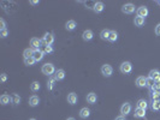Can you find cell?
Returning a JSON list of instances; mask_svg holds the SVG:
<instances>
[{
    "mask_svg": "<svg viewBox=\"0 0 160 120\" xmlns=\"http://www.w3.org/2000/svg\"><path fill=\"white\" fill-rule=\"evenodd\" d=\"M89 115H90V109H89V108L84 107V108H82L81 110H79V117H81L82 119L89 118Z\"/></svg>",
    "mask_w": 160,
    "mask_h": 120,
    "instance_id": "e0dca14e",
    "label": "cell"
},
{
    "mask_svg": "<svg viewBox=\"0 0 160 120\" xmlns=\"http://www.w3.org/2000/svg\"><path fill=\"white\" fill-rule=\"evenodd\" d=\"M160 91H154L153 93V95H152V97H153V100H158V97L160 96V94H159Z\"/></svg>",
    "mask_w": 160,
    "mask_h": 120,
    "instance_id": "d590c367",
    "label": "cell"
},
{
    "mask_svg": "<svg viewBox=\"0 0 160 120\" xmlns=\"http://www.w3.org/2000/svg\"><path fill=\"white\" fill-rule=\"evenodd\" d=\"M42 41L45 42V45H50L52 46V43L54 42V35L51 34V33H46L42 37Z\"/></svg>",
    "mask_w": 160,
    "mask_h": 120,
    "instance_id": "ba28073f",
    "label": "cell"
},
{
    "mask_svg": "<svg viewBox=\"0 0 160 120\" xmlns=\"http://www.w3.org/2000/svg\"><path fill=\"white\" fill-rule=\"evenodd\" d=\"M134 23H135L136 27H143V25H145V23H146V21H145V18L139 17V16H137V17H135Z\"/></svg>",
    "mask_w": 160,
    "mask_h": 120,
    "instance_id": "7402d4cb",
    "label": "cell"
},
{
    "mask_svg": "<svg viewBox=\"0 0 160 120\" xmlns=\"http://www.w3.org/2000/svg\"><path fill=\"white\" fill-rule=\"evenodd\" d=\"M152 108H153L154 110L160 109V101H159V100H154V101H153V106H152Z\"/></svg>",
    "mask_w": 160,
    "mask_h": 120,
    "instance_id": "1f68e13d",
    "label": "cell"
},
{
    "mask_svg": "<svg viewBox=\"0 0 160 120\" xmlns=\"http://www.w3.org/2000/svg\"><path fill=\"white\" fill-rule=\"evenodd\" d=\"M116 120H125V117H123V115H119V117H117V118H116Z\"/></svg>",
    "mask_w": 160,
    "mask_h": 120,
    "instance_id": "74e56055",
    "label": "cell"
},
{
    "mask_svg": "<svg viewBox=\"0 0 160 120\" xmlns=\"http://www.w3.org/2000/svg\"><path fill=\"white\" fill-rule=\"evenodd\" d=\"M119 71H121L122 73H124V75L130 73V72L132 71V65H131V62H129V61L122 62L121 66H119Z\"/></svg>",
    "mask_w": 160,
    "mask_h": 120,
    "instance_id": "7a4b0ae2",
    "label": "cell"
},
{
    "mask_svg": "<svg viewBox=\"0 0 160 120\" xmlns=\"http://www.w3.org/2000/svg\"><path fill=\"white\" fill-rule=\"evenodd\" d=\"M134 115H135V118H145L146 117V110L141 109V108H136Z\"/></svg>",
    "mask_w": 160,
    "mask_h": 120,
    "instance_id": "44dd1931",
    "label": "cell"
},
{
    "mask_svg": "<svg viewBox=\"0 0 160 120\" xmlns=\"http://www.w3.org/2000/svg\"><path fill=\"white\" fill-rule=\"evenodd\" d=\"M66 120H75V119H74V118H68Z\"/></svg>",
    "mask_w": 160,
    "mask_h": 120,
    "instance_id": "ab89813d",
    "label": "cell"
},
{
    "mask_svg": "<svg viewBox=\"0 0 160 120\" xmlns=\"http://www.w3.org/2000/svg\"><path fill=\"white\" fill-rule=\"evenodd\" d=\"M103 9H105V5H103V3H101V1L95 3L94 7H93V10H94L95 13H100V12H102Z\"/></svg>",
    "mask_w": 160,
    "mask_h": 120,
    "instance_id": "9a60e30c",
    "label": "cell"
},
{
    "mask_svg": "<svg viewBox=\"0 0 160 120\" xmlns=\"http://www.w3.org/2000/svg\"><path fill=\"white\" fill-rule=\"evenodd\" d=\"M122 12L125 14H131L135 12V5L134 4H125L122 7Z\"/></svg>",
    "mask_w": 160,
    "mask_h": 120,
    "instance_id": "277c9868",
    "label": "cell"
},
{
    "mask_svg": "<svg viewBox=\"0 0 160 120\" xmlns=\"http://www.w3.org/2000/svg\"><path fill=\"white\" fill-rule=\"evenodd\" d=\"M158 4H160V1H158Z\"/></svg>",
    "mask_w": 160,
    "mask_h": 120,
    "instance_id": "b9f144b4",
    "label": "cell"
},
{
    "mask_svg": "<svg viewBox=\"0 0 160 120\" xmlns=\"http://www.w3.org/2000/svg\"><path fill=\"white\" fill-rule=\"evenodd\" d=\"M41 71H42V73L46 75V76H52L53 73H55L54 65L51 64V62H47V64H45V65H42Z\"/></svg>",
    "mask_w": 160,
    "mask_h": 120,
    "instance_id": "6da1fadb",
    "label": "cell"
},
{
    "mask_svg": "<svg viewBox=\"0 0 160 120\" xmlns=\"http://www.w3.org/2000/svg\"><path fill=\"white\" fill-rule=\"evenodd\" d=\"M158 77H160V71L159 70H152V71H149V73H148V78L149 79H153V81H155Z\"/></svg>",
    "mask_w": 160,
    "mask_h": 120,
    "instance_id": "ac0fdd59",
    "label": "cell"
},
{
    "mask_svg": "<svg viewBox=\"0 0 160 120\" xmlns=\"http://www.w3.org/2000/svg\"><path fill=\"white\" fill-rule=\"evenodd\" d=\"M11 97H10V95H3L1 97H0V103H1L3 106H6V105H9V103L11 102Z\"/></svg>",
    "mask_w": 160,
    "mask_h": 120,
    "instance_id": "d6986e66",
    "label": "cell"
},
{
    "mask_svg": "<svg viewBox=\"0 0 160 120\" xmlns=\"http://www.w3.org/2000/svg\"><path fill=\"white\" fill-rule=\"evenodd\" d=\"M40 88H41V85H40V83L36 82V81L30 84V90H31V91H34V93H35V91H39V90H40Z\"/></svg>",
    "mask_w": 160,
    "mask_h": 120,
    "instance_id": "484cf974",
    "label": "cell"
},
{
    "mask_svg": "<svg viewBox=\"0 0 160 120\" xmlns=\"http://www.w3.org/2000/svg\"><path fill=\"white\" fill-rule=\"evenodd\" d=\"M97 100H98V96L95 93H89L87 95V102L90 103V105H94V103H97Z\"/></svg>",
    "mask_w": 160,
    "mask_h": 120,
    "instance_id": "8fae6325",
    "label": "cell"
},
{
    "mask_svg": "<svg viewBox=\"0 0 160 120\" xmlns=\"http://www.w3.org/2000/svg\"><path fill=\"white\" fill-rule=\"evenodd\" d=\"M117 40H118V34H117V31L111 30V31H110V36H108V41H110V42H116Z\"/></svg>",
    "mask_w": 160,
    "mask_h": 120,
    "instance_id": "603a6c76",
    "label": "cell"
},
{
    "mask_svg": "<svg viewBox=\"0 0 160 120\" xmlns=\"http://www.w3.org/2000/svg\"><path fill=\"white\" fill-rule=\"evenodd\" d=\"M55 81H63L65 78V71L64 70H57L55 71V75H54Z\"/></svg>",
    "mask_w": 160,
    "mask_h": 120,
    "instance_id": "2e32d148",
    "label": "cell"
},
{
    "mask_svg": "<svg viewBox=\"0 0 160 120\" xmlns=\"http://www.w3.org/2000/svg\"><path fill=\"white\" fill-rule=\"evenodd\" d=\"M7 35H9V31H7V29L0 30V36H1V38H5Z\"/></svg>",
    "mask_w": 160,
    "mask_h": 120,
    "instance_id": "d6a6232c",
    "label": "cell"
},
{
    "mask_svg": "<svg viewBox=\"0 0 160 120\" xmlns=\"http://www.w3.org/2000/svg\"><path fill=\"white\" fill-rule=\"evenodd\" d=\"M136 13H137L139 17L146 18L147 16H148V13H149V11H148V7H146V6H141V7H139V9L136 10Z\"/></svg>",
    "mask_w": 160,
    "mask_h": 120,
    "instance_id": "52a82bcc",
    "label": "cell"
},
{
    "mask_svg": "<svg viewBox=\"0 0 160 120\" xmlns=\"http://www.w3.org/2000/svg\"><path fill=\"white\" fill-rule=\"evenodd\" d=\"M131 112V105L129 102H125V103H123L122 105V107H121V114L123 115V117H125V115H128Z\"/></svg>",
    "mask_w": 160,
    "mask_h": 120,
    "instance_id": "5b68a950",
    "label": "cell"
},
{
    "mask_svg": "<svg viewBox=\"0 0 160 120\" xmlns=\"http://www.w3.org/2000/svg\"><path fill=\"white\" fill-rule=\"evenodd\" d=\"M108 36H110V30H107V29H103L100 33V37L102 40H108Z\"/></svg>",
    "mask_w": 160,
    "mask_h": 120,
    "instance_id": "83f0119b",
    "label": "cell"
},
{
    "mask_svg": "<svg viewBox=\"0 0 160 120\" xmlns=\"http://www.w3.org/2000/svg\"><path fill=\"white\" fill-rule=\"evenodd\" d=\"M12 103L14 106H17L21 103V97H19V95L18 94H13L12 95Z\"/></svg>",
    "mask_w": 160,
    "mask_h": 120,
    "instance_id": "4316f807",
    "label": "cell"
},
{
    "mask_svg": "<svg viewBox=\"0 0 160 120\" xmlns=\"http://www.w3.org/2000/svg\"><path fill=\"white\" fill-rule=\"evenodd\" d=\"M41 40L40 38H37V37H33L30 40V47L33 48L34 51H36V49H40V47H41Z\"/></svg>",
    "mask_w": 160,
    "mask_h": 120,
    "instance_id": "8992f818",
    "label": "cell"
},
{
    "mask_svg": "<svg viewBox=\"0 0 160 120\" xmlns=\"http://www.w3.org/2000/svg\"><path fill=\"white\" fill-rule=\"evenodd\" d=\"M76 27H77V24H76V22H75V21H68V22H66V24H65V28H66V30H69V31H72V30H75V29H76Z\"/></svg>",
    "mask_w": 160,
    "mask_h": 120,
    "instance_id": "ffe728a7",
    "label": "cell"
},
{
    "mask_svg": "<svg viewBox=\"0 0 160 120\" xmlns=\"http://www.w3.org/2000/svg\"><path fill=\"white\" fill-rule=\"evenodd\" d=\"M30 4H31V5H36V4H39V1H37V0H31Z\"/></svg>",
    "mask_w": 160,
    "mask_h": 120,
    "instance_id": "f35d334b",
    "label": "cell"
},
{
    "mask_svg": "<svg viewBox=\"0 0 160 120\" xmlns=\"http://www.w3.org/2000/svg\"><path fill=\"white\" fill-rule=\"evenodd\" d=\"M155 34H157L158 36H160V23L155 27Z\"/></svg>",
    "mask_w": 160,
    "mask_h": 120,
    "instance_id": "8d00e7d4",
    "label": "cell"
},
{
    "mask_svg": "<svg viewBox=\"0 0 160 120\" xmlns=\"http://www.w3.org/2000/svg\"><path fill=\"white\" fill-rule=\"evenodd\" d=\"M94 37V34H93V31L92 30H84L83 31V34H82V38L84 40V41H92Z\"/></svg>",
    "mask_w": 160,
    "mask_h": 120,
    "instance_id": "30bf717a",
    "label": "cell"
},
{
    "mask_svg": "<svg viewBox=\"0 0 160 120\" xmlns=\"http://www.w3.org/2000/svg\"><path fill=\"white\" fill-rule=\"evenodd\" d=\"M35 62H36V61H35V59H34L33 57H31V58H27V59H24V64H26L27 66H33Z\"/></svg>",
    "mask_w": 160,
    "mask_h": 120,
    "instance_id": "f1b7e54d",
    "label": "cell"
},
{
    "mask_svg": "<svg viewBox=\"0 0 160 120\" xmlns=\"http://www.w3.org/2000/svg\"><path fill=\"white\" fill-rule=\"evenodd\" d=\"M43 55H45V53L41 49H36V51H34L33 58L35 59V61H41L43 59Z\"/></svg>",
    "mask_w": 160,
    "mask_h": 120,
    "instance_id": "5bb4252c",
    "label": "cell"
},
{
    "mask_svg": "<svg viewBox=\"0 0 160 120\" xmlns=\"http://www.w3.org/2000/svg\"><path fill=\"white\" fill-rule=\"evenodd\" d=\"M34 54V51L33 48H27V49H24V52H23V57H24V59L27 58H31Z\"/></svg>",
    "mask_w": 160,
    "mask_h": 120,
    "instance_id": "d4e9b609",
    "label": "cell"
},
{
    "mask_svg": "<svg viewBox=\"0 0 160 120\" xmlns=\"http://www.w3.org/2000/svg\"><path fill=\"white\" fill-rule=\"evenodd\" d=\"M54 82H55V78H54V77H51V78H50V81H48V83H47V88H48V90L53 89V84H54Z\"/></svg>",
    "mask_w": 160,
    "mask_h": 120,
    "instance_id": "4dcf8cb0",
    "label": "cell"
},
{
    "mask_svg": "<svg viewBox=\"0 0 160 120\" xmlns=\"http://www.w3.org/2000/svg\"><path fill=\"white\" fill-rule=\"evenodd\" d=\"M77 100H78V97H77V94H75V93H70L69 95H68V102L70 103V105H76L77 103Z\"/></svg>",
    "mask_w": 160,
    "mask_h": 120,
    "instance_id": "4fadbf2b",
    "label": "cell"
},
{
    "mask_svg": "<svg viewBox=\"0 0 160 120\" xmlns=\"http://www.w3.org/2000/svg\"><path fill=\"white\" fill-rule=\"evenodd\" d=\"M0 81H1L3 83H5V82L7 81V76H6V73H1V76H0Z\"/></svg>",
    "mask_w": 160,
    "mask_h": 120,
    "instance_id": "e575fe53",
    "label": "cell"
},
{
    "mask_svg": "<svg viewBox=\"0 0 160 120\" xmlns=\"http://www.w3.org/2000/svg\"><path fill=\"white\" fill-rule=\"evenodd\" d=\"M29 120H36V119H34V118H33V119H29Z\"/></svg>",
    "mask_w": 160,
    "mask_h": 120,
    "instance_id": "60d3db41",
    "label": "cell"
},
{
    "mask_svg": "<svg viewBox=\"0 0 160 120\" xmlns=\"http://www.w3.org/2000/svg\"><path fill=\"white\" fill-rule=\"evenodd\" d=\"M0 29H1V30H3V29H6V22H5L3 18L0 19Z\"/></svg>",
    "mask_w": 160,
    "mask_h": 120,
    "instance_id": "836d02e7",
    "label": "cell"
},
{
    "mask_svg": "<svg viewBox=\"0 0 160 120\" xmlns=\"http://www.w3.org/2000/svg\"><path fill=\"white\" fill-rule=\"evenodd\" d=\"M147 79L145 76H140L137 77V79H136V85H137L139 88H145L147 85Z\"/></svg>",
    "mask_w": 160,
    "mask_h": 120,
    "instance_id": "9c48e42d",
    "label": "cell"
},
{
    "mask_svg": "<svg viewBox=\"0 0 160 120\" xmlns=\"http://www.w3.org/2000/svg\"><path fill=\"white\" fill-rule=\"evenodd\" d=\"M136 106H137V108H141V109H147V107H148V105H147V101L146 100H143V99H141V100H139L137 101V103H136Z\"/></svg>",
    "mask_w": 160,
    "mask_h": 120,
    "instance_id": "cb8c5ba5",
    "label": "cell"
},
{
    "mask_svg": "<svg viewBox=\"0 0 160 120\" xmlns=\"http://www.w3.org/2000/svg\"><path fill=\"white\" fill-rule=\"evenodd\" d=\"M101 73L105 77H111L112 73H113V69H112V66L108 65V64H105V65L101 66Z\"/></svg>",
    "mask_w": 160,
    "mask_h": 120,
    "instance_id": "3957f363",
    "label": "cell"
},
{
    "mask_svg": "<svg viewBox=\"0 0 160 120\" xmlns=\"http://www.w3.org/2000/svg\"><path fill=\"white\" fill-rule=\"evenodd\" d=\"M39 103H40L39 96L33 95V96H30V97H29V106H31V107H36V106H39Z\"/></svg>",
    "mask_w": 160,
    "mask_h": 120,
    "instance_id": "7c38bea8",
    "label": "cell"
},
{
    "mask_svg": "<svg viewBox=\"0 0 160 120\" xmlns=\"http://www.w3.org/2000/svg\"><path fill=\"white\" fill-rule=\"evenodd\" d=\"M45 54H51L52 52H53V47L52 46H50V45H45V47H43V51H42Z\"/></svg>",
    "mask_w": 160,
    "mask_h": 120,
    "instance_id": "f546056e",
    "label": "cell"
}]
</instances>
